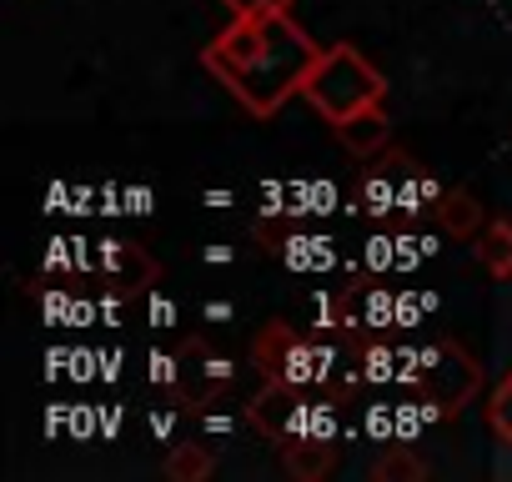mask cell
Segmentation results:
<instances>
[{
    "instance_id": "obj_6",
    "label": "cell",
    "mask_w": 512,
    "mask_h": 482,
    "mask_svg": "<svg viewBox=\"0 0 512 482\" xmlns=\"http://www.w3.org/2000/svg\"><path fill=\"white\" fill-rule=\"evenodd\" d=\"M332 131H337V141H342L352 156H372V151H382L387 136H392L382 106H367V111H357L352 121H342V126H332Z\"/></svg>"
},
{
    "instance_id": "obj_9",
    "label": "cell",
    "mask_w": 512,
    "mask_h": 482,
    "mask_svg": "<svg viewBox=\"0 0 512 482\" xmlns=\"http://www.w3.org/2000/svg\"><path fill=\"white\" fill-rule=\"evenodd\" d=\"M437 216H442V231H452V236H477L482 231V206L467 191H447Z\"/></svg>"
},
{
    "instance_id": "obj_12",
    "label": "cell",
    "mask_w": 512,
    "mask_h": 482,
    "mask_svg": "<svg viewBox=\"0 0 512 482\" xmlns=\"http://www.w3.org/2000/svg\"><path fill=\"white\" fill-rule=\"evenodd\" d=\"M487 422H492V432H497L502 442H512V372L497 382V392H492V402H487Z\"/></svg>"
},
{
    "instance_id": "obj_8",
    "label": "cell",
    "mask_w": 512,
    "mask_h": 482,
    "mask_svg": "<svg viewBox=\"0 0 512 482\" xmlns=\"http://www.w3.org/2000/svg\"><path fill=\"white\" fill-rule=\"evenodd\" d=\"M337 467V447L332 442H292L287 447V472L312 482V477H327Z\"/></svg>"
},
{
    "instance_id": "obj_2",
    "label": "cell",
    "mask_w": 512,
    "mask_h": 482,
    "mask_svg": "<svg viewBox=\"0 0 512 482\" xmlns=\"http://www.w3.org/2000/svg\"><path fill=\"white\" fill-rule=\"evenodd\" d=\"M302 101H307L327 126H342V121H352L357 111L387 101V76H382L352 41H337V46H327V51L317 56V66L307 71Z\"/></svg>"
},
{
    "instance_id": "obj_11",
    "label": "cell",
    "mask_w": 512,
    "mask_h": 482,
    "mask_svg": "<svg viewBox=\"0 0 512 482\" xmlns=\"http://www.w3.org/2000/svg\"><path fill=\"white\" fill-rule=\"evenodd\" d=\"M402 196H397V181H392V171H382V176H372L367 186H357V206L367 211V216H382V211H392Z\"/></svg>"
},
{
    "instance_id": "obj_14",
    "label": "cell",
    "mask_w": 512,
    "mask_h": 482,
    "mask_svg": "<svg viewBox=\"0 0 512 482\" xmlns=\"http://www.w3.org/2000/svg\"><path fill=\"white\" fill-rule=\"evenodd\" d=\"M231 16H267V11H292L297 0H221Z\"/></svg>"
},
{
    "instance_id": "obj_1",
    "label": "cell",
    "mask_w": 512,
    "mask_h": 482,
    "mask_svg": "<svg viewBox=\"0 0 512 482\" xmlns=\"http://www.w3.org/2000/svg\"><path fill=\"white\" fill-rule=\"evenodd\" d=\"M322 46L292 21V11L267 16H231V26L201 51V66L241 101L251 116H277L292 96H302L307 71Z\"/></svg>"
},
{
    "instance_id": "obj_3",
    "label": "cell",
    "mask_w": 512,
    "mask_h": 482,
    "mask_svg": "<svg viewBox=\"0 0 512 482\" xmlns=\"http://www.w3.org/2000/svg\"><path fill=\"white\" fill-rule=\"evenodd\" d=\"M256 362L267 367V377H282L292 387H312L332 372V352L322 347V337H307L292 322H267L256 337Z\"/></svg>"
},
{
    "instance_id": "obj_5",
    "label": "cell",
    "mask_w": 512,
    "mask_h": 482,
    "mask_svg": "<svg viewBox=\"0 0 512 482\" xmlns=\"http://www.w3.org/2000/svg\"><path fill=\"white\" fill-rule=\"evenodd\" d=\"M246 417H251V427H256V432H267L272 442H282V437H292V432L302 427V397H297V387H292V382L267 377V387L251 397Z\"/></svg>"
},
{
    "instance_id": "obj_4",
    "label": "cell",
    "mask_w": 512,
    "mask_h": 482,
    "mask_svg": "<svg viewBox=\"0 0 512 482\" xmlns=\"http://www.w3.org/2000/svg\"><path fill=\"white\" fill-rule=\"evenodd\" d=\"M427 387H432V397L442 402L447 417L462 412V402L477 392V367H472V357H467L457 342H442L437 357H432V367H427Z\"/></svg>"
},
{
    "instance_id": "obj_10",
    "label": "cell",
    "mask_w": 512,
    "mask_h": 482,
    "mask_svg": "<svg viewBox=\"0 0 512 482\" xmlns=\"http://www.w3.org/2000/svg\"><path fill=\"white\" fill-rule=\"evenodd\" d=\"M166 482H201V477H211L216 472V457L206 452V447H196V442H181L171 457H166Z\"/></svg>"
},
{
    "instance_id": "obj_13",
    "label": "cell",
    "mask_w": 512,
    "mask_h": 482,
    "mask_svg": "<svg viewBox=\"0 0 512 482\" xmlns=\"http://www.w3.org/2000/svg\"><path fill=\"white\" fill-rule=\"evenodd\" d=\"M372 477H422V462H417V457H407V452L397 447V452H387V457L377 462V472H372Z\"/></svg>"
},
{
    "instance_id": "obj_7",
    "label": "cell",
    "mask_w": 512,
    "mask_h": 482,
    "mask_svg": "<svg viewBox=\"0 0 512 482\" xmlns=\"http://www.w3.org/2000/svg\"><path fill=\"white\" fill-rule=\"evenodd\" d=\"M472 257L482 262V272L512 277V221H487V226L472 236Z\"/></svg>"
}]
</instances>
